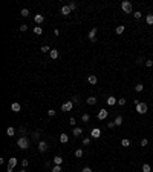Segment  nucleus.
<instances>
[{
    "mask_svg": "<svg viewBox=\"0 0 153 172\" xmlns=\"http://www.w3.org/2000/svg\"><path fill=\"white\" fill-rule=\"evenodd\" d=\"M17 146L20 149H28L29 148V140H28L26 137H20L17 140Z\"/></svg>",
    "mask_w": 153,
    "mask_h": 172,
    "instance_id": "1",
    "label": "nucleus"
},
{
    "mask_svg": "<svg viewBox=\"0 0 153 172\" xmlns=\"http://www.w3.org/2000/svg\"><path fill=\"white\" fill-rule=\"evenodd\" d=\"M121 9H122V12H126V14H130L132 12V3L129 0H124L121 3Z\"/></svg>",
    "mask_w": 153,
    "mask_h": 172,
    "instance_id": "2",
    "label": "nucleus"
},
{
    "mask_svg": "<svg viewBox=\"0 0 153 172\" xmlns=\"http://www.w3.org/2000/svg\"><path fill=\"white\" fill-rule=\"evenodd\" d=\"M72 108H73V102H72V100H69V102L63 103V106H61V111H63V112H67V111H72Z\"/></svg>",
    "mask_w": 153,
    "mask_h": 172,
    "instance_id": "3",
    "label": "nucleus"
},
{
    "mask_svg": "<svg viewBox=\"0 0 153 172\" xmlns=\"http://www.w3.org/2000/svg\"><path fill=\"white\" fill-rule=\"evenodd\" d=\"M147 109H148V108H147V104H146V103H139L138 106H136V112L142 115V114H146V112H147Z\"/></svg>",
    "mask_w": 153,
    "mask_h": 172,
    "instance_id": "4",
    "label": "nucleus"
},
{
    "mask_svg": "<svg viewBox=\"0 0 153 172\" xmlns=\"http://www.w3.org/2000/svg\"><path fill=\"white\" fill-rule=\"evenodd\" d=\"M89 40L92 41V43H95L97 41V28H92L89 32Z\"/></svg>",
    "mask_w": 153,
    "mask_h": 172,
    "instance_id": "5",
    "label": "nucleus"
},
{
    "mask_svg": "<svg viewBox=\"0 0 153 172\" xmlns=\"http://www.w3.org/2000/svg\"><path fill=\"white\" fill-rule=\"evenodd\" d=\"M107 115H109V111H106V109H100V112H98V118H100V120H106Z\"/></svg>",
    "mask_w": 153,
    "mask_h": 172,
    "instance_id": "6",
    "label": "nucleus"
},
{
    "mask_svg": "<svg viewBox=\"0 0 153 172\" xmlns=\"http://www.w3.org/2000/svg\"><path fill=\"white\" fill-rule=\"evenodd\" d=\"M90 137H92V138H100V137H101V131H100L98 128L92 129V131H90Z\"/></svg>",
    "mask_w": 153,
    "mask_h": 172,
    "instance_id": "7",
    "label": "nucleus"
},
{
    "mask_svg": "<svg viewBox=\"0 0 153 172\" xmlns=\"http://www.w3.org/2000/svg\"><path fill=\"white\" fill-rule=\"evenodd\" d=\"M38 151L40 152H46L48 151V143L46 141H38Z\"/></svg>",
    "mask_w": 153,
    "mask_h": 172,
    "instance_id": "8",
    "label": "nucleus"
},
{
    "mask_svg": "<svg viewBox=\"0 0 153 172\" xmlns=\"http://www.w3.org/2000/svg\"><path fill=\"white\" fill-rule=\"evenodd\" d=\"M34 22H35L37 25H41V23L44 22V17H43L41 14H35V15H34Z\"/></svg>",
    "mask_w": 153,
    "mask_h": 172,
    "instance_id": "9",
    "label": "nucleus"
},
{
    "mask_svg": "<svg viewBox=\"0 0 153 172\" xmlns=\"http://www.w3.org/2000/svg\"><path fill=\"white\" fill-rule=\"evenodd\" d=\"M87 82L90 83V85H97V82H98V78H97V75H93V74H90L89 77H87Z\"/></svg>",
    "mask_w": 153,
    "mask_h": 172,
    "instance_id": "10",
    "label": "nucleus"
},
{
    "mask_svg": "<svg viewBox=\"0 0 153 172\" xmlns=\"http://www.w3.org/2000/svg\"><path fill=\"white\" fill-rule=\"evenodd\" d=\"M116 103H118V100L115 98V97H112V95H110V97H107V104H109V106H115Z\"/></svg>",
    "mask_w": 153,
    "mask_h": 172,
    "instance_id": "11",
    "label": "nucleus"
},
{
    "mask_svg": "<svg viewBox=\"0 0 153 172\" xmlns=\"http://www.w3.org/2000/svg\"><path fill=\"white\" fill-rule=\"evenodd\" d=\"M60 12H61V14H63V15H69V14H71V8H69V5L63 6V8H61V9H60Z\"/></svg>",
    "mask_w": 153,
    "mask_h": 172,
    "instance_id": "12",
    "label": "nucleus"
},
{
    "mask_svg": "<svg viewBox=\"0 0 153 172\" xmlns=\"http://www.w3.org/2000/svg\"><path fill=\"white\" fill-rule=\"evenodd\" d=\"M20 109H22L20 103H12V104H11V111H12V112H20Z\"/></svg>",
    "mask_w": 153,
    "mask_h": 172,
    "instance_id": "13",
    "label": "nucleus"
},
{
    "mask_svg": "<svg viewBox=\"0 0 153 172\" xmlns=\"http://www.w3.org/2000/svg\"><path fill=\"white\" fill-rule=\"evenodd\" d=\"M49 55H51L52 60H55V58H58V49H51V52H49Z\"/></svg>",
    "mask_w": 153,
    "mask_h": 172,
    "instance_id": "14",
    "label": "nucleus"
},
{
    "mask_svg": "<svg viewBox=\"0 0 153 172\" xmlns=\"http://www.w3.org/2000/svg\"><path fill=\"white\" fill-rule=\"evenodd\" d=\"M124 29H126V26H124V25H119V26H116V29H115V32H116L118 35H121L122 32H124Z\"/></svg>",
    "mask_w": 153,
    "mask_h": 172,
    "instance_id": "15",
    "label": "nucleus"
},
{
    "mask_svg": "<svg viewBox=\"0 0 153 172\" xmlns=\"http://www.w3.org/2000/svg\"><path fill=\"white\" fill-rule=\"evenodd\" d=\"M15 165H17V158H15V157L9 158V163H8V166H9V167H15Z\"/></svg>",
    "mask_w": 153,
    "mask_h": 172,
    "instance_id": "16",
    "label": "nucleus"
},
{
    "mask_svg": "<svg viewBox=\"0 0 153 172\" xmlns=\"http://www.w3.org/2000/svg\"><path fill=\"white\" fill-rule=\"evenodd\" d=\"M6 134H8L9 137H14V135H15V129L12 128V126H9V128L6 129Z\"/></svg>",
    "mask_w": 153,
    "mask_h": 172,
    "instance_id": "17",
    "label": "nucleus"
},
{
    "mask_svg": "<svg viewBox=\"0 0 153 172\" xmlns=\"http://www.w3.org/2000/svg\"><path fill=\"white\" fill-rule=\"evenodd\" d=\"M86 102H87V104H90V106H93V104H97V102H98V100L95 98V97H89L87 100H86Z\"/></svg>",
    "mask_w": 153,
    "mask_h": 172,
    "instance_id": "18",
    "label": "nucleus"
},
{
    "mask_svg": "<svg viewBox=\"0 0 153 172\" xmlns=\"http://www.w3.org/2000/svg\"><path fill=\"white\" fill-rule=\"evenodd\" d=\"M67 140H69L67 134H61V135H60V141H61V143H67Z\"/></svg>",
    "mask_w": 153,
    "mask_h": 172,
    "instance_id": "19",
    "label": "nucleus"
},
{
    "mask_svg": "<svg viewBox=\"0 0 153 172\" xmlns=\"http://www.w3.org/2000/svg\"><path fill=\"white\" fill-rule=\"evenodd\" d=\"M54 163H55V165H60V166H61V163H63V158H61L60 155H55V157H54Z\"/></svg>",
    "mask_w": 153,
    "mask_h": 172,
    "instance_id": "20",
    "label": "nucleus"
},
{
    "mask_svg": "<svg viewBox=\"0 0 153 172\" xmlns=\"http://www.w3.org/2000/svg\"><path fill=\"white\" fill-rule=\"evenodd\" d=\"M121 124H122V117L116 115V118H115V126H121Z\"/></svg>",
    "mask_w": 153,
    "mask_h": 172,
    "instance_id": "21",
    "label": "nucleus"
},
{
    "mask_svg": "<svg viewBox=\"0 0 153 172\" xmlns=\"http://www.w3.org/2000/svg\"><path fill=\"white\" fill-rule=\"evenodd\" d=\"M135 91H136V92H142V91H144V85H142V83L135 85Z\"/></svg>",
    "mask_w": 153,
    "mask_h": 172,
    "instance_id": "22",
    "label": "nucleus"
},
{
    "mask_svg": "<svg viewBox=\"0 0 153 172\" xmlns=\"http://www.w3.org/2000/svg\"><path fill=\"white\" fill-rule=\"evenodd\" d=\"M81 132H83V129H81V128H75V129H73V132H72V135L78 137V135H81Z\"/></svg>",
    "mask_w": 153,
    "mask_h": 172,
    "instance_id": "23",
    "label": "nucleus"
},
{
    "mask_svg": "<svg viewBox=\"0 0 153 172\" xmlns=\"http://www.w3.org/2000/svg\"><path fill=\"white\" fill-rule=\"evenodd\" d=\"M40 51L43 52V54H46V52H51V48H49L48 45H44V46H41V48H40Z\"/></svg>",
    "mask_w": 153,
    "mask_h": 172,
    "instance_id": "24",
    "label": "nucleus"
},
{
    "mask_svg": "<svg viewBox=\"0 0 153 172\" xmlns=\"http://www.w3.org/2000/svg\"><path fill=\"white\" fill-rule=\"evenodd\" d=\"M142 172H152V167H150V165L144 163V165H142Z\"/></svg>",
    "mask_w": 153,
    "mask_h": 172,
    "instance_id": "25",
    "label": "nucleus"
},
{
    "mask_svg": "<svg viewBox=\"0 0 153 172\" xmlns=\"http://www.w3.org/2000/svg\"><path fill=\"white\" fill-rule=\"evenodd\" d=\"M146 22L147 25H153V14H148L147 17H146Z\"/></svg>",
    "mask_w": 153,
    "mask_h": 172,
    "instance_id": "26",
    "label": "nucleus"
},
{
    "mask_svg": "<svg viewBox=\"0 0 153 172\" xmlns=\"http://www.w3.org/2000/svg\"><path fill=\"white\" fill-rule=\"evenodd\" d=\"M34 34H37V35L43 34V29H41V26H35V28H34Z\"/></svg>",
    "mask_w": 153,
    "mask_h": 172,
    "instance_id": "27",
    "label": "nucleus"
},
{
    "mask_svg": "<svg viewBox=\"0 0 153 172\" xmlns=\"http://www.w3.org/2000/svg\"><path fill=\"white\" fill-rule=\"evenodd\" d=\"M81 120H83V121H84V123H87V121L90 120V115H89V114H86V112H84V114H83V115H81Z\"/></svg>",
    "mask_w": 153,
    "mask_h": 172,
    "instance_id": "28",
    "label": "nucleus"
},
{
    "mask_svg": "<svg viewBox=\"0 0 153 172\" xmlns=\"http://www.w3.org/2000/svg\"><path fill=\"white\" fill-rule=\"evenodd\" d=\"M20 14H22V17H28V15H29V9H26V8H23V9L20 11Z\"/></svg>",
    "mask_w": 153,
    "mask_h": 172,
    "instance_id": "29",
    "label": "nucleus"
},
{
    "mask_svg": "<svg viewBox=\"0 0 153 172\" xmlns=\"http://www.w3.org/2000/svg\"><path fill=\"white\" fill-rule=\"evenodd\" d=\"M121 146L122 148H127V146H130V141L127 138H124V140H121Z\"/></svg>",
    "mask_w": 153,
    "mask_h": 172,
    "instance_id": "30",
    "label": "nucleus"
},
{
    "mask_svg": "<svg viewBox=\"0 0 153 172\" xmlns=\"http://www.w3.org/2000/svg\"><path fill=\"white\" fill-rule=\"evenodd\" d=\"M83 154H84V152H83V149H77V151H75V157H77V158H81Z\"/></svg>",
    "mask_w": 153,
    "mask_h": 172,
    "instance_id": "31",
    "label": "nucleus"
},
{
    "mask_svg": "<svg viewBox=\"0 0 153 172\" xmlns=\"http://www.w3.org/2000/svg\"><path fill=\"white\" fill-rule=\"evenodd\" d=\"M133 17H135L136 20H139V19L142 17V14H141V12H139V11H136V12H133Z\"/></svg>",
    "mask_w": 153,
    "mask_h": 172,
    "instance_id": "32",
    "label": "nucleus"
},
{
    "mask_svg": "<svg viewBox=\"0 0 153 172\" xmlns=\"http://www.w3.org/2000/svg\"><path fill=\"white\" fill-rule=\"evenodd\" d=\"M52 172H61V166L60 165H55L52 167Z\"/></svg>",
    "mask_w": 153,
    "mask_h": 172,
    "instance_id": "33",
    "label": "nucleus"
},
{
    "mask_svg": "<svg viewBox=\"0 0 153 172\" xmlns=\"http://www.w3.org/2000/svg\"><path fill=\"white\" fill-rule=\"evenodd\" d=\"M126 103H127V100H126V98H118V104H119V106H124Z\"/></svg>",
    "mask_w": 153,
    "mask_h": 172,
    "instance_id": "34",
    "label": "nucleus"
},
{
    "mask_svg": "<svg viewBox=\"0 0 153 172\" xmlns=\"http://www.w3.org/2000/svg\"><path fill=\"white\" fill-rule=\"evenodd\" d=\"M89 143H90V138H87V137L83 138V144H84V146H89Z\"/></svg>",
    "mask_w": 153,
    "mask_h": 172,
    "instance_id": "35",
    "label": "nucleus"
},
{
    "mask_svg": "<svg viewBox=\"0 0 153 172\" xmlns=\"http://www.w3.org/2000/svg\"><path fill=\"white\" fill-rule=\"evenodd\" d=\"M147 144H148V140H147V138H142V140H141V146L144 148V146H147Z\"/></svg>",
    "mask_w": 153,
    "mask_h": 172,
    "instance_id": "36",
    "label": "nucleus"
},
{
    "mask_svg": "<svg viewBox=\"0 0 153 172\" xmlns=\"http://www.w3.org/2000/svg\"><path fill=\"white\" fill-rule=\"evenodd\" d=\"M146 66H147V68H152V66H153V60H146Z\"/></svg>",
    "mask_w": 153,
    "mask_h": 172,
    "instance_id": "37",
    "label": "nucleus"
},
{
    "mask_svg": "<svg viewBox=\"0 0 153 172\" xmlns=\"http://www.w3.org/2000/svg\"><path fill=\"white\" fill-rule=\"evenodd\" d=\"M69 8H71V11H73V9H75V8H77V3L71 2V3H69Z\"/></svg>",
    "mask_w": 153,
    "mask_h": 172,
    "instance_id": "38",
    "label": "nucleus"
},
{
    "mask_svg": "<svg viewBox=\"0 0 153 172\" xmlns=\"http://www.w3.org/2000/svg\"><path fill=\"white\" fill-rule=\"evenodd\" d=\"M107 128H109V129L115 128V121H109V123H107Z\"/></svg>",
    "mask_w": 153,
    "mask_h": 172,
    "instance_id": "39",
    "label": "nucleus"
},
{
    "mask_svg": "<svg viewBox=\"0 0 153 172\" xmlns=\"http://www.w3.org/2000/svg\"><path fill=\"white\" fill-rule=\"evenodd\" d=\"M48 115H49V117H54V115H55V111H54V109H49V111H48Z\"/></svg>",
    "mask_w": 153,
    "mask_h": 172,
    "instance_id": "40",
    "label": "nucleus"
},
{
    "mask_svg": "<svg viewBox=\"0 0 153 172\" xmlns=\"http://www.w3.org/2000/svg\"><path fill=\"white\" fill-rule=\"evenodd\" d=\"M28 165H29V161H28V160H24V158H23V160H22V166H23V167H26Z\"/></svg>",
    "mask_w": 153,
    "mask_h": 172,
    "instance_id": "41",
    "label": "nucleus"
},
{
    "mask_svg": "<svg viewBox=\"0 0 153 172\" xmlns=\"http://www.w3.org/2000/svg\"><path fill=\"white\" fill-rule=\"evenodd\" d=\"M38 137H40L38 132H34V134H32V138H34V140H38Z\"/></svg>",
    "mask_w": 153,
    "mask_h": 172,
    "instance_id": "42",
    "label": "nucleus"
},
{
    "mask_svg": "<svg viewBox=\"0 0 153 172\" xmlns=\"http://www.w3.org/2000/svg\"><path fill=\"white\" fill-rule=\"evenodd\" d=\"M26 29H28V25H22V26H20V31H22V32H24Z\"/></svg>",
    "mask_w": 153,
    "mask_h": 172,
    "instance_id": "43",
    "label": "nucleus"
},
{
    "mask_svg": "<svg viewBox=\"0 0 153 172\" xmlns=\"http://www.w3.org/2000/svg\"><path fill=\"white\" fill-rule=\"evenodd\" d=\"M72 102H73V104H78V103H80V98H78V97H73Z\"/></svg>",
    "mask_w": 153,
    "mask_h": 172,
    "instance_id": "44",
    "label": "nucleus"
},
{
    "mask_svg": "<svg viewBox=\"0 0 153 172\" xmlns=\"http://www.w3.org/2000/svg\"><path fill=\"white\" fill-rule=\"evenodd\" d=\"M69 123H71L72 126H73V124H75V118H73V117H71V120H69Z\"/></svg>",
    "mask_w": 153,
    "mask_h": 172,
    "instance_id": "45",
    "label": "nucleus"
},
{
    "mask_svg": "<svg viewBox=\"0 0 153 172\" xmlns=\"http://www.w3.org/2000/svg\"><path fill=\"white\" fill-rule=\"evenodd\" d=\"M83 172H92V169H90V167H84V169H83Z\"/></svg>",
    "mask_w": 153,
    "mask_h": 172,
    "instance_id": "46",
    "label": "nucleus"
},
{
    "mask_svg": "<svg viewBox=\"0 0 153 172\" xmlns=\"http://www.w3.org/2000/svg\"><path fill=\"white\" fill-rule=\"evenodd\" d=\"M20 172H26V171H20Z\"/></svg>",
    "mask_w": 153,
    "mask_h": 172,
    "instance_id": "47",
    "label": "nucleus"
}]
</instances>
